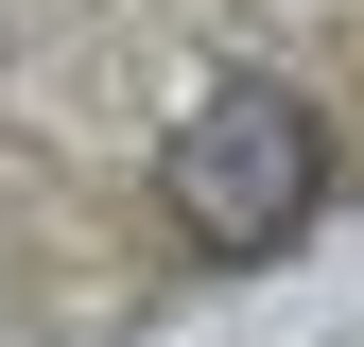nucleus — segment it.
<instances>
[{
  "instance_id": "f257e3e1",
  "label": "nucleus",
  "mask_w": 364,
  "mask_h": 347,
  "mask_svg": "<svg viewBox=\"0 0 364 347\" xmlns=\"http://www.w3.org/2000/svg\"><path fill=\"white\" fill-rule=\"evenodd\" d=\"M173 226L225 243V260H260V243H295L312 208H330V139H312V105L295 87H208L191 122H173Z\"/></svg>"
}]
</instances>
